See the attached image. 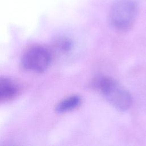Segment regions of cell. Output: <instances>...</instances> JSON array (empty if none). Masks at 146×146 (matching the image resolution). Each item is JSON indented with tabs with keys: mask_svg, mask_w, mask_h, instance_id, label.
<instances>
[{
	"mask_svg": "<svg viewBox=\"0 0 146 146\" xmlns=\"http://www.w3.org/2000/svg\"><path fill=\"white\" fill-rule=\"evenodd\" d=\"M137 11V6L133 0H118L111 7L110 22L116 30L127 31L133 25Z\"/></svg>",
	"mask_w": 146,
	"mask_h": 146,
	"instance_id": "6da1fadb",
	"label": "cell"
},
{
	"mask_svg": "<svg viewBox=\"0 0 146 146\" xmlns=\"http://www.w3.org/2000/svg\"><path fill=\"white\" fill-rule=\"evenodd\" d=\"M96 87L115 108L125 111L131 107L132 99L130 94L114 79L107 77L100 78L96 82Z\"/></svg>",
	"mask_w": 146,
	"mask_h": 146,
	"instance_id": "7a4b0ae2",
	"label": "cell"
},
{
	"mask_svg": "<svg viewBox=\"0 0 146 146\" xmlns=\"http://www.w3.org/2000/svg\"><path fill=\"white\" fill-rule=\"evenodd\" d=\"M52 58V55L50 49L36 44L25 51L21 59V64L27 71L40 73L47 70Z\"/></svg>",
	"mask_w": 146,
	"mask_h": 146,
	"instance_id": "3957f363",
	"label": "cell"
},
{
	"mask_svg": "<svg viewBox=\"0 0 146 146\" xmlns=\"http://www.w3.org/2000/svg\"><path fill=\"white\" fill-rule=\"evenodd\" d=\"M18 93L17 84L10 79L0 77V102L10 100Z\"/></svg>",
	"mask_w": 146,
	"mask_h": 146,
	"instance_id": "277c9868",
	"label": "cell"
},
{
	"mask_svg": "<svg viewBox=\"0 0 146 146\" xmlns=\"http://www.w3.org/2000/svg\"><path fill=\"white\" fill-rule=\"evenodd\" d=\"M81 103V98L78 95L67 97L60 101L56 106L55 110L58 113H64L76 108Z\"/></svg>",
	"mask_w": 146,
	"mask_h": 146,
	"instance_id": "5b68a950",
	"label": "cell"
},
{
	"mask_svg": "<svg viewBox=\"0 0 146 146\" xmlns=\"http://www.w3.org/2000/svg\"><path fill=\"white\" fill-rule=\"evenodd\" d=\"M52 46L56 51L64 53L71 50L72 43L69 38L62 36L55 39Z\"/></svg>",
	"mask_w": 146,
	"mask_h": 146,
	"instance_id": "8992f818",
	"label": "cell"
}]
</instances>
